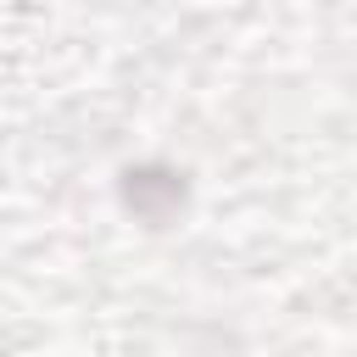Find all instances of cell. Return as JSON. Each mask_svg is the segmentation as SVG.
<instances>
[{
    "mask_svg": "<svg viewBox=\"0 0 357 357\" xmlns=\"http://www.w3.org/2000/svg\"><path fill=\"white\" fill-rule=\"evenodd\" d=\"M123 201L134 206V218H145V223L162 229V223L178 218V206H184V178L167 173V167H139V173H128Z\"/></svg>",
    "mask_w": 357,
    "mask_h": 357,
    "instance_id": "1",
    "label": "cell"
}]
</instances>
